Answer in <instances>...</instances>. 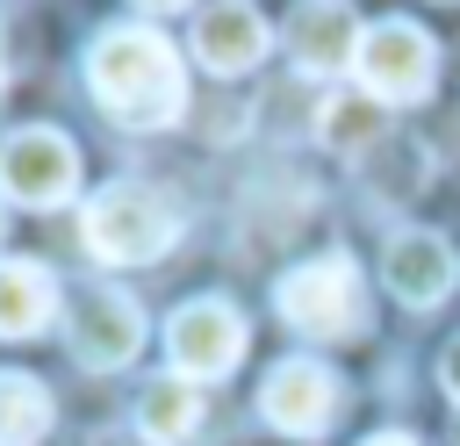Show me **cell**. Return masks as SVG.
Wrapping results in <instances>:
<instances>
[{"label": "cell", "mask_w": 460, "mask_h": 446, "mask_svg": "<svg viewBox=\"0 0 460 446\" xmlns=\"http://www.w3.org/2000/svg\"><path fill=\"white\" fill-rule=\"evenodd\" d=\"M86 86H93L101 115L122 122V129H165V122L187 115V65L144 22H122V29H101L93 36Z\"/></svg>", "instance_id": "obj_1"}, {"label": "cell", "mask_w": 460, "mask_h": 446, "mask_svg": "<svg viewBox=\"0 0 460 446\" xmlns=\"http://www.w3.org/2000/svg\"><path fill=\"white\" fill-rule=\"evenodd\" d=\"M273 309L302 338H323V345L367 338V324H374V295H367V273H359L352 252H316V259L288 266L280 288H273Z\"/></svg>", "instance_id": "obj_2"}, {"label": "cell", "mask_w": 460, "mask_h": 446, "mask_svg": "<svg viewBox=\"0 0 460 446\" xmlns=\"http://www.w3.org/2000/svg\"><path fill=\"white\" fill-rule=\"evenodd\" d=\"M79 237H86V252L108 259V266H151V259L172 252L180 209H172V194H158L151 180H108V187L86 201Z\"/></svg>", "instance_id": "obj_3"}, {"label": "cell", "mask_w": 460, "mask_h": 446, "mask_svg": "<svg viewBox=\"0 0 460 446\" xmlns=\"http://www.w3.org/2000/svg\"><path fill=\"white\" fill-rule=\"evenodd\" d=\"M352 72H359V94L402 108V101H424V94L438 86V43H431L417 22H374Z\"/></svg>", "instance_id": "obj_4"}, {"label": "cell", "mask_w": 460, "mask_h": 446, "mask_svg": "<svg viewBox=\"0 0 460 446\" xmlns=\"http://www.w3.org/2000/svg\"><path fill=\"white\" fill-rule=\"evenodd\" d=\"M338 410H345V381H338L323 360H309V352L280 360V367L259 381V417H266L273 432H288V439H323V432L338 424Z\"/></svg>", "instance_id": "obj_5"}, {"label": "cell", "mask_w": 460, "mask_h": 446, "mask_svg": "<svg viewBox=\"0 0 460 446\" xmlns=\"http://www.w3.org/2000/svg\"><path fill=\"white\" fill-rule=\"evenodd\" d=\"M0 194L29 201V209H58L79 194V144L65 129H14L0 144Z\"/></svg>", "instance_id": "obj_6"}, {"label": "cell", "mask_w": 460, "mask_h": 446, "mask_svg": "<svg viewBox=\"0 0 460 446\" xmlns=\"http://www.w3.org/2000/svg\"><path fill=\"white\" fill-rule=\"evenodd\" d=\"M65 338H72V360H79V367L115 374V367H129L137 345H144V309H137L122 288H86V295H72V309H65Z\"/></svg>", "instance_id": "obj_7"}, {"label": "cell", "mask_w": 460, "mask_h": 446, "mask_svg": "<svg viewBox=\"0 0 460 446\" xmlns=\"http://www.w3.org/2000/svg\"><path fill=\"white\" fill-rule=\"evenodd\" d=\"M165 352H172V374L187 381H223L237 360H244V317L216 295L201 302H180L172 324H165Z\"/></svg>", "instance_id": "obj_8"}, {"label": "cell", "mask_w": 460, "mask_h": 446, "mask_svg": "<svg viewBox=\"0 0 460 446\" xmlns=\"http://www.w3.org/2000/svg\"><path fill=\"white\" fill-rule=\"evenodd\" d=\"M381 281H388V295H395V302L431 309V302H446V295H453L460 259H453V245H446L438 230H395V237H388V252H381Z\"/></svg>", "instance_id": "obj_9"}, {"label": "cell", "mask_w": 460, "mask_h": 446, "mask_svg": "<svg viewBox=\"0 0 460 446\" xmlns=\"http://www.w3.org/2000/svg\"><path fill=\"white\" fill-rule=\"evenodd\" d=\"M359 43H367V22L352 14V0H302L288 14V50L302 72L331 79L345 65H359Z\"/></svg>", "instance_id": "obj_10"}, {"label": "cell", "mask_w": 460, "mask_h": 446, "mask_svg": "<svg viewBox=\"0 0 460 446\" xmlns=\"http://www.w3.org/2000/svg\"><path fill=\"white\" fill-rule=\"evenodd\" d=\"M266 43H273V29H266V14L259 7H244V0H216V7H201L194 14V58L208 65V72H252L259 58H266Z\"/></svg>", "instance_id": "obj_11"}, {"label": "cell", "mask_w": 460, "mask_h": 446, "mask_svg": "<svg viewBox=\"0 0 460 446\" xmlns=\"http://www.w3.org/2000/svg\"><path fill=\"white\" fill-rule=\"evenodd\" d=\"M58 317V281L43 259H0V338H36Z\"/></svg>", "instance_id": "obj_12"}, {"label": "cell", "mask_w": 460, "mask_h": 446, "mask_svg": "<svg viewBox=\"0 0 460 446\" xmlns=\"http://www.w3.org/2000/svg\"><path fill=\"white\" fill-rule=\"evenodd\" d=\"M194 424H201V381H187V374H158V381L137 396V432H144L151 446H180Z\"/></svg>", "instance_id": "obj_13"}, {"label": "cell", "mask_w": 460, "mask_h": 446, "mask_svg": "<svg viewBox=\"0 0 460 446\" xmlns=\"http://www.w3.org/2000/svg\"><path fill=\"white\" fill-rule=\"evenodd\" d=\"M381 129H388V115H381L374 94H331V101L316 108V137H323V151H338V158L374 151Z\"/></svg>", "instance_id": "obj_14"}, {"label": "cell", "mask_w": 460, "mask_h": 446, "mask_svg": "<svg viewBox=\"0 0 460 446\" xmlns=\"http://www.w3.org/2000/svg\"><path fill=\"white\" fill-rule=\"evenodd\" d=\"M50 388L36 374H0V446H43L50 439Z\"/></svg>", "instance_id": "obj_15"}, {"label": "cell", "mask_w": 460, "mask_h": 446, "mask_svg": "<svg viewBox=\"0 0 460 446\" xmlns=\"http://www.w3.org/2000/svg\"><path fill=\"white\" fill-rule=\"evenodd\" d=\"M438 381H446V396L460 403V338H453V345L438 352Z\"/></svg>", "instance_id": "obj_16"}, {"label": "cell", "mask_w": 460, "mask_h": 446, "mask_svg": "<svg viewBox=\"0 0 460 446\" xmlns=\"http://www.w3.org/2000/svg\"><path fill=\"white\" fill-rule=\"evenodd\" d=\"M359 446H417L410 432H374V439H359Z\"/></svg>", "instance_id": "obj_17"}, {"label": "cell", "mask_w": 460, "mask_h": 446, "mask_svg": "<svg viewBox=\"0 0 460 446\" xmlns=\"http://www.w3.org/2000/svg\"><path fill=\"white\" fill-rule=\"evenodd\" d=\"M137 7H151V14H165V7H187V0H137Z\"/></svg>", "instance_id": "obj_18"}, {"label": "cell", "mask_w": 460, "mask_h": 446, "mask_svg": "<svg viewBox=\"0 0 460 446\" xmlns=\"http://www.w3.org/2000/svg\"><path fill=\"white\" fill-rule=\"evenodd\" d=\"M453 446H460V410H453Z\"/></svg>", "instance_id": "obj_19"}, {"label": "cell", "mask_w": 460, "mask_h": 446, "mask_svg": "<svg viewBox=\"0 0 460 446\" xmlns=\"http://www.w3.org/2000/svg\"><path fill=\"white\" fill-rule=\"evenodd\" d=\"M0 86H7V65H0Z\"/></svg>", "instance_id": "obj_20"}]
</instances>
